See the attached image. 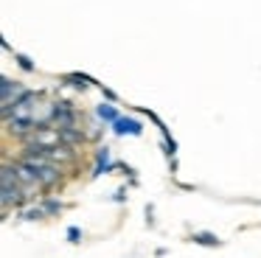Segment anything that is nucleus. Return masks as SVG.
<instances>
[{
    "label": "nucleus",
    "mask_w": 261,
    "mask_h": 258,
    "mask_svg": "<svg viewBox=\"0 0 261 258\" xmlns=\"http://www.w3.org/2000/svg\"><path fill=\"white\" fill-rule=\"evenodd\" d=\"M14 59H17V65L23 67V70H34V62H31L25 54H14Z\"/></svg>",
    "instance_id": "obj_11"
},
{
    "label": "nucleus",
    "mask_w": 261,
    "mask_h": 258,
    "mask_svg": "<svg viewBox=\"0 0 261 258\" xmlns=\"http://www.w3.org/2000/svg\"><path fill=\"white\" fill-rule=\"evenodd\" d=\"M68 241H70V244H79V241H82V230L76 227V224H70V227H68Z\"/></svg>",
    "instance_id": "obj_12"
},
{
    "label": "nucleus",
    "mask_w": 261,
    "mask_h": 258,
    "mask_svg": "<svg viewBox=\"0 0 261 258\" xmlns=\"http://www.w3.org/2000/svg\"><path fill=\"white\" fill-rule=\"evenodd\" d=\"M62 82H65V84H73V87H79V90H85V87H87V82H90V76H82V73H70V76H65Z\"/></svg>",
    "instance_id": "obj_10"
},
{
    "label": "nucleus",
    "mask_w": 261,
    "mask_h": 258,
    "mask_svg": "<svg viewBox=\"0 0 261 258\" xmlns=\"http://www.w3.org/2000/svg\"><path fill=\"white\" fill-rule=\"evenodd\" d=\"M113 199H115V202H126V188H118V191L113 194Z\"/></svg>",
    "instance_id": "obj_14"
},
{
    "label": "nucleus",
    "mask_w": 261,
    "mask_h": 258,
    "mask_svg": "<svg viewBox=\"0 0 261 258\" xmlns=\"http://www.w3.org/2000/svg\"><path fill=\"white\" fill-rule=\"evenodd\" d=\"M101 93H104V98H107V101H118V95H115L110 87H104V84H101Z\"/></svg>",
    "instance_id": "obj_13"
},
{
    "label": "nucleus",
    "mask_w": 261,
    "mask_h": 258,
    "mask_svg": "<svg viewBox=\"0 0 261 258\" xmlns=\"http://www.w3.org/2000/svg\"><path fill=\"white\" fill-rule=\"evenodd\" d=\"M48 213H45V208L42 205H31V208H25L23 211V219L25 222H40V219H45Z\"/></svg>",
    "instance_id": "obj_8"
},
{
    "label": "nucleus",
    "mask_w": 261,
    "mask_h": 258,
    "mask_svg": "<svg viewBox=\"0 0 261 258\" xmlns=\"http://www.w3.org/2000/svg\"><path fill=\"white\" fill-rule=\"evenodd\" d=\"M191 241H197V244H202V247H219L222 244V239L216 233H208V230H197V233L191 236Z\"/></svg>",
    "instance_id": "obj_6"
},
{
    "label": "nucleus",
    "mask_w": 261,
    "mask_h": 258,
    "mask_svg": "<svg viewBox=\"0 0 261 258\" xmlns=\"http://www.w3.org/2000/svg\"><path fill=\"white\" fill-rule=\"evenodd\" d=\"M96 115L98 118H101V121L104 123H115V121H118V110H115V107L113 104H101V107H98V110H96Z\"/></svg>",
    "instance_id": "obj_7"
},
{
    "label": "nucleus",
    "mask_w": 261,
    "mask_h": 258,
    "mask_svg": "<svg viewBox=\"0 0 261 258\" xmlns=\"http://www.w3.org/2000/svg\"><path fill=\"white\" fill-rule=\"evenodd\" d=\"M0 93H3V107H14L20 98H25V95H29V90H25L20 82L3 79V84H0Z\"/></svg>",
    "instance_id": "obj_1"
},
{
    "label": "nucleus",
    "mask_w": 261,
    "mask_h": 258,
    "mask_svg": "<svg viewBox=\"0 0 261 258\" xmlns=\"http://www.w3.org/2000/svg\"><path fill=\"white\" fill-rule=\"evenodd\" d=\"M113 132L118 135V138H124V135H141L143 132V126H141V121H135V118H118V121L113 123Z\"/></svg>",
    "instance_id": "obj_4"
},
{
    "label": "nucleus",
    "mask_w": 261,
    "mask_h": 258,
    "mask_svg": "<svg viewBox=\"0 0 261 258\" xmlns=\"http://www.w3.org/2000/svg\"><path fill=\"white\" fill-rule=\"evenodd\" d=\"M59 138H62V143H68V146H73V149H76V146H79L87 135L82 132V129L70 126V129H59Z\"/></svg>",
    "instance_id": "obj_5"
},
{
    "label": "nucleus",
    "mask_w": 261,
    "mask_h": 258,
    "mask_svg": "<svg viewBox=\"0 0 261 258\" xmlns=\"http://www.w3.org/2000/svg\"><path fill=\"white\" fill-rule=\"evenodd\" d=\"M40 205L45 208V213H48V216H54V213H62V211H65V202L51 199V196H42V202H40Z\"/></svg>",
    "instance_id": "obj_9"
},
{
    "label": "nucleus",
    "mask_w": 261,
    "mask_h": 258,
    "mask_svg": "<svg viewBox=\"0 0 261 258\" xmlns=\"http://www.w3.org/2000/svg\"><path fill=\"white\" fill-rule=\"evenodd\" d=\"M113 168H118V163H113V154H110L107 146L96 149V168H93V177H101V174H110Z\"/></svg>",
    "instance_id": "obj_3"
},
{
    "label": "nucleus",
    "mask_w": 261,
    "mask_h": 258,
    "mask_svg": "<svg viewBox=\"0 0 261 258\" xmlns=\"http://www.w3.org/2000/svg\"><path fill=\"white\" fill-rule=\"evenodd\" d=\"M54 123H57V129L76 126V112L68 101H57V107H54Z\"/></svg>",
    "instance_id": "obj_2"
}]
</instances>
